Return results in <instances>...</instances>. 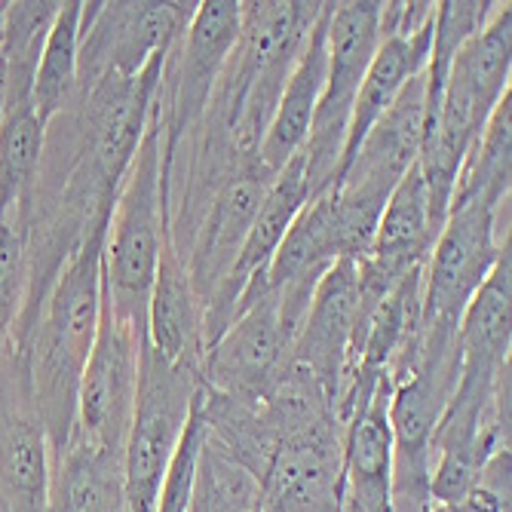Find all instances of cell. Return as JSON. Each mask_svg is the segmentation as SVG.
<instances>
[{
	"label": "cell",
	"instance_id": "cell-21",
	"mask_svg": "<svg viewBox=\"0 0 512 512\" xmlns=\"http://www.w3.org/2000/svg\"><path fill=\"white\" fill-rule=\"evenodd\" d=\"M46 512H126L123 451H108L80 436L53 457Z\"/></svg>",
	"mask_w": 512,
	"mask_h": 512
},
{
	"label": "cell",
	"instance_id": "cell-29",
	"mask_svg": "<svg viewBox=\"0 0 512 512\" xmlns=\"http://www.w3.org/2000/svg\"><path fill=\"white\" fill-rule=\"evenodd\" d=\"M197 402H200V393H197ZM200 445H203V421H200V408L194 405L188 430H184V436L178 442V451H175V457L169 463V473H166V482L160 488L154 512H188Z\"/></svg>",
	"mask_w": 512,
	"mask_h": 512
},
{
	"label": "cell",
	"instance_id": "cell-6",
	"mask_svg": "<svg viewBox=\"0 0 512 512\" xmlns=\"http://www.w3.org/2000/svg\"><path fill=\"white\" fill-rule=\"evenodd\" d=\"M509 203H451L421 279V332L457 335L460 316L488 279L500 255L512 246Z\"/></svg>",
	"mask_w": 512,
	"mask_h": 512
},
{
	"label": "cell",
	"instance_id": "cell-1",
	"mask_svg": "<svg viewBox=\"0 0 512 512\" xmlns=\"http://www.w3.org/2000/svg\"><path fill=\"white\" fill-rule=\"evenodd\" d=\"M105 234L108 221L92 230L77 255L62 267L28 344L34 405L53 457L68 448L77 430L80 375L99 329Z\"/></svg>",
	"mask_w": 512,
	"mask_h": 512
},
{
	"label": "cell",
	"instance_id": "cell-8",
	"mask_svg": "<svg viewBox=\"0 0 512 512\" xmlns=\"http://www.w3.org/2000/svg\"><path fill=\"white\" fill-rule=\"evenodd\" d=\"M240 34V0H197L184 31L172 40L157 89L163 160L206 114L224 62Z\"/></svg>",
	"mask_w": 512,
	"mask_h": 512
},
{
	"label": "cell",
	"instance_id": "cell-20",
	"mask_svg": "<svg viewBox=\"0 0 512 512\" xmlns=\"http://www.w3.org/2000/svg\"><path fill=\"white\" fill-rule=\"evenodd\" d=\"M460 371L500 375L512 365V246L460 316Z\"/></svg>",
	"mask_w": 512,
	"mask_h": 512
},
{
	"label": "cell",
	"instance_id": "cell-26",
	"mask_svg": "<svg viewBox=\"0 0 512 512\" xmlns=\"http://www.w3.org/2000/svg\"><path fill=\"white\" fill-rule=\"evenodd\" d=\"M188 512H261V488L255 476L215 442H209L206 433L197 457Z\"/></svg>",
	"mask_w": 512,
	"mask_h": 512
},
{
	"label": "cell",
	"instance_id": "cell-15",
	"mask_svg": "<svg viewBox=\"0 0 512 512\" xmlns=\"http://www.w3.org/2000/svg\"><path fill=\"white\" fill-rule=\"evenodd\" d=\"M258 488L261 512H344V430L329 424L279 442Z\"/></svg>",
	"mask_w": 512,
	"mask_h": 512
},
{
	"label": "cell",
	"instance_id": "cell-19",
	"mask_svg": "<svg viewBox=\"0 0 512 512\" xmlns=\"http://www.w3.org/2000/svg\"><path fill=\"white\" fill-rule=\"evenodd\" d=\"M329 10H332V0H325L322 16L316 19V25L307 34V43L301 50V59L279 96V105L273 111V120L261 138V148H258V160L264 163L267 172H279L292 157L301 154L304 142H307V132L322 96V86H325V65H329V56H325V31H329Z\"/></svg>",
	"mask_w": 512,
	"mask_h": 512
},
{
	"label": "cell",
	"instance_id": "cell-3",
	"mask_svg": "<svg viewBox=\"0 0 512 512\" xmlns=\"http://www.w3.org/2000/svg\"><path fill=\"white\" fill-rule=\"evenodd\" d=\"M512 4H497L491 19L454 56L436 114L424 123L421 166L436 218H448L457 172L497 105L512 92Z\"/></svg>",
	"mask_w": 512,
	"mask_h": 512
},
{
	"label": "cell",
	"instance_id": "cell-24",
	"mask_svg": "<svg viewBox=\"0 0 512 512\" xmlns=\"http://www.w3.org/2000/svg\"><path fill=\"white\" fill-rule=\"evenodd\" d=\"M512 194V92L497 105L488 126L476 138L467 160H463L451 203L488 200L509 203Z\"/></svg>",
	"mask_w": 512,
	"mask_h": 512
},
{
	"label": "cell",
	"instance_id": "cell-13",
	"mask_svg": "<svg viewBox=\"0 0 512 512\" xmlns=\"http://www.w3.org/2000/svg\"><path fill=\"white\" fill-rule=\"evenodd\" d=\"M270 181L273 172H267L264 163L252 157L221 184L212 194L209 206L203 209L194 237L181 255L203 310L212 301V295L221 289L230 267H234L249 237V227L258 215V206L267 197Z\"/></svg>",
	"mask_w": 512,
	"mask_h": 512
},
{
	"label": "cell",
	"instance_id": "cell-12",
	"mask_svg": "<svg viewBox=\"0 0 512 512\" xmlns=\"http://www.w3.org/2000/svg\"><path fill=\"white\" fill-rule=\"evenodd\" d=\"M53 454L34 405L28 353L0 350V512H46Z\"/></svg>",
	"mask_w": 512,
	"mask_h": 512
},
{
	"label": "cell",
	"instance_id": "cell-16",
	"mask_svg": "<svg viewBox=\"0 0 512 512\" xmlns=\"http://www.w3.org/2000/svg\"><path fill=\"white\" fill-rule=\"evenodd\" d=\"M356 313H359L356 261L341 258L319 279L292 344V362L307 368L313 378H319L322 387L332 393L335 405L353 347Z\"/></svg>",
	"mask_w": 512,
	"mask_h": 512
},
{
	"label": "cell",
	"instance_id": "cell-4",
	"mask_svg": "<svg viewBox=\"0 0 512 512\" xmlns=\"http://www.w3.org/2000/svg\"><path fill=\"white\" fill-rule=\"evenodd\" d=\"M166 243V194H163V138L157 108L148 123L142 145L120 184L114 200L102 276L111 304L120 319L135 332H145L148 301L157 279L160 255Z\"/></svg>",
	"mask_w": 512,
	"mask_h": 512
},
{
	"label": "cell",
	"instance_id": "cell-18",
	"mask_svg": "<svg viewBox=\"0 0 512 512\" xmlns=\"http://www.w3.org/2000/svg\"><path fill=\"white\" fill-rule=\"evenodd\" d=\"M145 341L169 365L200 371L203 362V307L197 301L191 273L175 255L169 237L163 243L157 279L148 301Z\"/></svg>",
	"mask_w": 512,
	"mask_h": 512
},
{
	"label": "cell",
	"instance_id": "cell-10",
	"mask_svg": "<svg viewBox=\"0 0 512 512\" xmlns=\"http://www.w3.org/2000/svg\"><path fill=\"white\" fill-rule=\"evenodd\" d=\"M295 335L283 325L264 276L246 292L240 316L203 350L200 387L240 402H264L292 365Z\"/></svg>",
	"mask_w": 512,
	"mask_h": 512
},
{
	"label": "cell",
	"instance_id": "cell-28",
	"mask_svg": "<svg viewBox=\"0 0 512 512\" xmlns=\"http://www.w3.org/2000/svg\"><path fill=\"white\" fill-rule=\"evenodd\" d=\"M28 301V249L16 218L0 221V347L16 329Z\"/></svg>",
	"mask_w": 512,
	"mask_h": 512
},
{
	"label": "cell",
	"instance_id": "cell-22",
	"mask_svg": "<svg viewBox=\"0 0 512 512\" xmlns=\"http://www.w3.org/2000/svg\"><path fill=\"white\" fill-rule=\"evenodd\" d=\"M59 0H4L0 10V65H4V108L31 102L34 74Z\"/></svg>",
	"mask_w": 512,
	"mask_h": 512
},
{
	"label": "cell",
	"instance_id": "cell-11",
	"mask_svg": "<svg viewBox=\"0 0 512 512\" xmlns=\"http://www.w3.org/2000/svg\"><path fill=\"white\" fill-rule=\"evenodd\" d=\"M142 341L145 332H135L126 319L117 316L102 276L99 329L80 375L74 436L108 451H123L138 393Z\"/></svg>",
	"mask_w": 512,
	"mask_h": 512
},
{
	"label": "cell",
	"instance_id": "cell-5",
	"mask_svg": "<svg viewBox=\"0 0 512 512\" xmlns=\"http://www.w3.org/2000/svg\"><path fill=\"white\" fill-rule=\"evenodd\" d=\"M381 40V0H332L325 31V86L301 148L310 200L332 191L341 175L353 102Z\"/></svg>",
	"mask_w": 512,
	"mask_h": 512
},
{
	"label": "cell",
	"instance_id": "cell-27",
	"mask_svg": "<svg viewBox=\"0 0 512 512\" xmlns=\"http://www.w3.org/2000/svg\"><path fill=\"white\" fill-rule=\"evenodd\" d=\"M497 0H439L433 10V43L427 62V120L436 114L448 68L460 46L467 43L494 13ZM424 120V123H427Z\"/></svg>",
	"mask_w": 512,
	"mask_h": 512
},
{
	"label": "cell",
	"instance_id": "cell-14",
	"mask_svg": "<svg viewBox=\"0 0 512 512\" xmlns=\"http://www.w3.org/2000/svg\"><path fill=\"white\" fill-rule=\"evenodd\" d=\"M307 203H310V194H307V178H304V160L298 154L273 175L267 197L258 206V215L249 227V237L234 267H230L221 289L212 295V301L203 310V350L212 341H218L227 332V325L240 316V304L246 292L267 273L279 243H283L292 221L301 215Z\"/></svg>",
	"mask_w": 512,
	"mask_h": 512
},
{
	"label": "cell",
	"instance_id": "cell-25",
	"mask_svg": "<svg viewBox=\"0 0 512 512\" xmlns=\"http://www.w3.org/2000/svg\"><path fill=\"white\" fill-rule=\"evenodd\" d=\"M80 16H83V0H65L50 34H46L40 65L34 74V89H31V102L43 126L53 117H59L77 92Z\"/></svg>",
	"mask_w": 512,
	"mask_h": 512
},
{
	"label": "cell",
	"instance_id": "cell-23",
	"mask_svg": "<svg viewBox=\"0 0 512 512\" xmlns=\"http://www.w3.org/2000/svg\"><path fill=\"white\" fill-rule=\"evenodd\" d=\"M46 126L37 120L34 102L4 108L0 120V221L19 218L28 209L43 157Z\"/></svg>",
	"mask_w": 512,
	"mask_h": 512
},
{
	"label": "cell",
	"instance_id": "cell-17",
	"mask_svg": "<svg viewBox=\"0 0 512 512\" xmlns=\"http://www.w3.org/2000/svg\"><path fill=\"white\" fill-rule=\"evenodd\" d=\"M390 378L344 424V512H393V433Z\"/></svg>",
	"mask_w": 512,
	"mask_h": 512
},
{
	"label": "cell",
	"instance_id": "cell-2",
	"mask_svg": "<svg viewBox=\"0 0 512 512\" xmlns=\"http://www.w3.org/2000/svg\"><path fill=\"white\" fill-rule=\"evenodd\" d=\"M325 0H240V34L203 117L258 154L279 96L301 59Z\"/></svg>",
	"mask_w": 512,
	"mask_h": 512
},
{
	"label": "cell",
	"instance_id": "cell-7",
	"mask_svg": "<svg viewBox=\"0 0 512 512\" xmlns=\"http://www.w3.org/2000/svg\"><path fill=\"white\" fill-rule=\"evenodd\" d=\"M200 393V371L169 365L142 341L132 424L123 445L126 512H154Z\"/></svg>",
	"mask_w": 512,
	"mask_h": 512
},
{
	"label": "cell",
	"instance_id": "cell-9",
	"mask_svg": "<svg viewBox=\"0 0 512 512\" xmlns=\"http://www.w3.org/2000/svg\"><path fill=\"white\" fill-rule=\"evenodd\" d=\"M197 0H89L80 16L77 92L105 77H135L166 53Z\"/></svg>",
	"mask_w": 512,
	"mask_h": 512
}]
</instances>
